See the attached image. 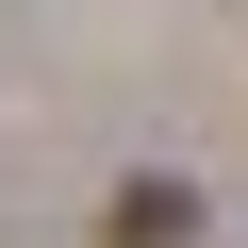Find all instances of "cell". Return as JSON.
<instances>
[{"label":"cell","instance_id":"cell-1","mask_svg":"<svg viewBox=\"0 0 248 248\" xmlns=\"http://www.w3.org/2000/svg\"><path fill=\"white\" fill-rule=\"evenodd\" d=\"M99 248H199V182H116L99 199Z\"/></svg>","mask_w":248,"mask_h":248}]
</instances>
